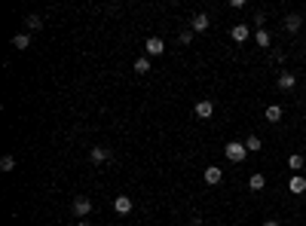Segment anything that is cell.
I'll list each match as a JSON object with an SVG mask.
<instances>
[{
	"instance_id": "obj_1",
	"label": "cell",
	"mask_w": 306,
	"mask_h": 226,
	"mask_svg": "<svg viewBox=\"0 0 306 226\" xmlns=\"http://www.w3.org/2000/svg\"><path fill=\"white\" fill-rule=\"evenodd\" d=\"M224 156H226V159H230L233 165L245 162V156H248V150H245V141H230V144H224Z\"/></svg>"
},
{
	"instance_id": "obj_2",
	"label": "cell",
	"mask_w": 306,
	"mask_h": 226,
	"mask_svg": "<svg viewBox=\"0 0 306 226\" xmlns=\"http://www.w3.org/2000/svg\"><path fill=\"white\" fill-rule=\"evenodd\" d=\"M71 211H74V217H89V214H92V199L89 196H77Z\"/></svg>"
},
{
	"instance_id": "obj_3",
	"label": "cell",
	"mask_w": 306,
	"mask_h": 226,
	"mask_svg": "<svg viewBox=\"0 0 306 226\" xmlns=\"http://www.w3.org/2000/svg\"><path fill=\"white\" fill-rule=\"evenodd\" d=\"M211 28V16L208 13H196L193 19H190V31H193V34H205Z\"/></svg>"
},
{
	"instance_id": "obj_4",
	"label": "cell",
	"mask_w": 306,
	"mask_h": 226,
	"mask_svg": "<svg viewBox=\"0 0 306 226\" xmlns=\"http://www.w3.org/2000/svg\"><path fill=\"white\" fill-rule=\"evenodd\" d=\"M144 52H147V58H156V55H165V40L160 37H150L144 43Z\"/></svg>"
},
{
	"instance_id": "obj_5",
	"label": "cell",
	"mask_w": 306,
	"mask_h": 226,
	"mask_svg": "<svg viewBox=\"0 0 306 226\" xmlns=\"http://www.w3.org/2000/svg\"><path fill=\"white\" fill-rule=\"evenodd\" d=\"M282 28H285L288 34H297V31L303 28V16H300V13H291V16H285V21H282Z\"/></svg>"
},
{
	"instance_id": "obj_6",
	"label": "cell",
	"mask_w": 306,
	"mask_h": 226,
	"mask_svg": "<svg viewBox=\"0 0 306 226\" xmlns=\"http://www.w3.org/2000/svg\"><path fill=\"white\" fill-rule=\"evenodd\" d=\"M276 86L282 89V92H291V89L297 86V76H294L291 71H282V74H279V80H276Z\"/></svg>"
},
{
	"instance_id": "obj_7",
	"label": "cell",
	"mask_w": 306,
	"mask_h": 226,
	"mask_svg": "<svg viewBox=\"0 0 306 226\" xmlns=\"http://www.w3.org/2000/svg\"><path fill=\"white\" fill-rule=\"evenodd\" d=\"M202 177H205V184H208V187H218L221 180H224V171H221L218 165H208L205 171H202Z\"/></svg>"
},
{
	"instance_id": "obj_8",
	"label": "cell",
	"mask_w": 306,
	"mask_h": 226,
	"mask_svg": "<svg viewBox=\"0 0 306 226\" xmlns=\"http://www.w3.org/2000/svg\"><path fill=\"white\" fill-rule=\"evenodd\" d=\"M196 116H199V119L214 116V101H211V98H202L199 104H196Z\"/></svg>"
},
{
	"instance_id": "obj_9",
	"label": "cell",
	"mask_w": 306,
	"mask_h": 226,
	"mask_svg": "<svg viewBox=\"0 0 306 226\" xmlns=\"http://www.w3.org/2000/svg\"><path fill=\"white\" fill-rule=\"evenodd\" d=\"M288 189H291L294 196H303V193H306V177H303V174H291Z\"/></svg>"
},
{
	"instance_id": "obj_10",
	"label": "cell",
	"mask_w": 306,
	"mask_h": 226,
	"mask_svg": "<svg viewBox=\"0 0 306 226\" xmlns=\"http://www.w3.org/2000/svg\"><path fill=\"white\" fill-rule=\"evenodd\" d=\"M89 159H92V165H101V162L110 159V150L107 147H92V150H89Z\"/></svg>"
},
{
	"instance_id": "obj_11",
	"label": "cell",
	"mask_w": 306,
	"mask_h": 226,
	"mask_svg": "<svg viewBox=\"0 0 306 226\" xmlns=\"http://www.w3.org/2000/svg\"><path fill=\"white\" fill-rule=\"evenodd\" d=\"M254 43L260 49H269V46H273V34H269L266 28H260V31H254Z\"/></svg>"
},
{
	"instance_id": "obj_12",
	"label": "cell",
	"mask_w": 306,
	"mask_h": 226,
	"mask_svg": "<svg viewBox=\"0 0 306 226\" xmlns=\"http://www.w3.org/2000/svg\"><path fill=\"white\" fill-rule=\"evenodd\" d=\"M230 37H233L236 43H245L248 37H251V28H248V25H233V28H230Z\"/></svg>"
},
{
	"instance_id": "obj_13",
	"label": "cell",
	"mask_w": 306,
	"mask_h": 226,
	"mask_svg": "<svg viewBox=\"0 0 306 226\" xmlns=\"http://www.w3.org/2000/svg\"><path fill=\"white\" fill-rule=\"evenodd\" d=\"M132 199L129 196H117V199H113V211H117V214H132Z\"/></svg>"
},
{
	"instance_id": "obj_14",
	"label": "cell",
	"mask_w": 306,
	"mask_h": 226,
	"mask_svg": "<svg viewBox=\"0 0 306 226\" xmlns=\"http://www.w3.org/2000/svg\"><path fill=\"white\" fill-rule=\"evenodd\" d=\"M264 116H266V122H282V116H285V110H282L279 104H269V107L264 110Z\"/></svg>"
},
{
	"instance_id": "obj_15",
	"label": "cell",
	"mask_w": 306,
	"mask_h": 226,
	"mask_svg": "<svg viewBox=\"0 0 306 226\" xmlns=\"http://www.w3.org/2000/svg\"><path fill=\"white\" fill-rule=\"evenodd\" d=\"M248 187H251L254 193H260V189L266 187V177H264V171H254L251 177H248Z\"/></svg>"
},
{
	"instance_id": "obj_16",
	"label": "cell",
	"mask_w": 306,
	"mask_h": 226,
	"mask_svg": "<svg viewBox=\"0 0 306 226\" xmlns=\"http://www.w3.org/2000/svg\"><path fill=\"white\" fill-rule=\"evenodd\" d=\"M245 150L248 153H260V150H264V141H260L257 134H248V138H245Z\"/></svg>"
},
{
	"instance_id": "obj_17",
	"label": "cell",
	"mask_w": 306,
	"mask_h": 226,
	"mask_svg": "<svg viewBox=\"0 0 306 226\" xmlns=\"http://www.w3.org/2000/svg\"><path fill=\"white\" fill-rule=\"evenodd\" d=\"M150 58H147V55H141V58H135V74H150Z\"/></svg>"
},
{
	"instance_id": "obj_18",
	"label": "cell",
	"mask_w": 306,
	"mask_h": 226,
	"mask_svg": "<svg viewBox=\"0 0 306 226\" xmlns=\"http://www.w3.org/2000/svg\"><path fill=\"white\" fill-rule=\"evenodd\" d=\"M25 25H28V31H40V28H43V16H37V13H31V16L25 19Z\"/></svg>"
},
{
	"instance_id": "obj_19",
	"label": "cell",
	"mask_w": 306,
	"mask_h": 226,
	"mask_svg": "<svg viewBox=\"0 0 306 226\" xmlns=\"http://www.w3.org/2000/svg\"><path fill=\"white\" fill-rule=\"evenodd\" d=\"M28 46H31L28 34H16V37H13V49H28Z\"/></svg>"
},
{
	"instance_id": "obj_20",
	"label": "cell",
	"mask_w": 306,
	"mask_h": 226,
	"mask_svg": "<svg viewBox=\"0 0 306 226\" xmlns=\"http://www.w3.org/2000/svg\"><path fill=\"white\" fill-rule=\"evenodd\" d=\"M303 162H306V159H303L300 153H291V156H288V168H291V171H300Z\"/></svg>"
},
{
	"instance_id": "obj_21",
	"label": "cell",
	"mask_w": 306,
	"mask_h": 226,
	"mask_svg": "<svg viewBox=\"0 0 306 226\" xmlns=\"http://www.w3.org/2000/svg\"><path fill=\"white\" fill-rule=\"evenodd\" d=\"M16 168V156H3L0 159V171H13Z\"/></svg>"
},
{
	"instance_id": "obj_22",
	"label": "cell",
	"mask_w": 306,
	"mask_h": 226,
	"mask_svg": "<svg viewBox=\"0 0 306 226\" xmlns=\"http://www.w3.org/2000/svg\"><path fill=\"white\" fill-rule=\"evenodd\" d=\"M178 43H184V46H187V43H193V31H190V28L181 31V34H178Z\"/></svg>"
},
{
	"instance_id": "obj_23",
	"label": "cell",
	"mask_w": 306,
	"mask_h": 226,
	"mask_svg": "<svg viewBox=\"0 0 306 226\" xmlns=\"http://www.w3.org/2000/svg\"><path fill=\"white\" fill-rule=\"evenodd\" d=\"M254 25H257V31H260V28L266 25V16H264V13H254Z\"/></svg>"
},
{
	"instance_id": "obj_24",
	"label": "cell",
	"mask_w": 306,
	"mask_h": 226,
	"mask_svg": "<svg viewBox=\"0 0 306 226\" xmlns=\"http://www.w3.org/2000/svg\"><path fill=\"white\" fill-rule=\"evenodd\" d=\"M230 9H245V0H230Z\"/></svg>"
},
{
	"instance_id": "obj_25",
	"label": "cell",
	"mask_w": 306,
	"mask_h": 226,
	"mask_svg": "<svg viewBox=\"0 0 306 226\" xmlns=\"http://www.w3.org/2000/svg\"><path fill=\"white\" fill-rule=\"evenodd\" d=\"M264 226H279V220H264Z\"/></svg>"
},
{
	"instance_id": "obj_26",
	"label": "cell",
	"mask_w": 306,
	"mask_h": 226,
	"mask_svg": "<svg viewBox=\"0 0 306 226\" xmlns=\"http://www.w3.org/2000/svg\"><path fill=\"white\" fill-rule=\"evenodd\" d=\"M77 226H92V223H89V220H80V223H77Z\"/></svg>"
}]
</instances>
